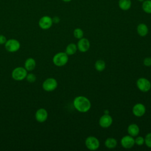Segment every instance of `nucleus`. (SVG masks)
Wrapping results in <instances>:
<instances>
[{
  "instance_id": "nucleus-23",
  "label": "nucleus",
  "mask_w": 151,
  "mask_h": 151,
  "mask_svg": "<svg viewBox=\"0 0 151 151\" xmlns=\"http://www.w3.org/2000/svg\"><path fill=\"white\" fill-rule=\"evenodd\" d=\"M26 80L29 83H34L36 81L37 77L33 73H28L26 76Z\"/></svg>"
},
{
  "instance_id": "nucleus-29",
  "label": "nucleus",
  "mask_w": 151,
  "mask_h": 151,
  "mask_svg": "<svg viewBox=\"0 0 151 151\" xmlns=\"http://www.w3.org/2000/svg\"><path fill=\"white\" fill-rule=\"evenodd\" d=\"M61 1H63V2H69L71 1L72 0H61Z\"/></svg>"
},
{
  "instance_id": "nucleus-3",
  "label": "nucleus",
  "mask_w": 151,
  "mask_h": 151,
  "mask_svg": "<svg viewBox=\"0 0 151 151\" xmlns=\"http://www.w3.org/2000/svg\"><path fill=\"white\" fill-rule=\"evenodd\" d=\"M27 70L22 67H18L14 68L12 71V77L14 80L22 81L26 78L28 74Z\"/></svg>"
},
{
  "instance_id": "nucleus-26",
  "label": "nucleus",
  "mask_w": 151,
  "mask_h": 151,
  "mask_svg": "<svg viewBox=\"0 0 151 151\" xmlns=\"http://www.w3.org/2000/svg\"><path fill=\"white\" fill-rule=\"evenodd\" d=\"M143 64L146 67L151 66V57H146L143 60Z\"/></svg>"
},
{
  "instance_id": "nucleus-20",
  "label": "nucleus",
  "mask_w": 151,
  "mask_h": 151,
  "mask_svg": "<svg viewBox=\"0 0 151 151\" xmlns=\"http://www.w3.org/2000/svg\"><path fill=\"white\" fill-rule=\"evenodd\" d=\"M142 8L145 13L151 14V0H145L142 2Z\"/></svg>"
},
{
  "instance_id": "nucleus-2",
  "label": "nucleus",
  "mask_w": 151,
  "mask_h": 151,
  "mask_svg": "<svg viewBox=\"0 0 151 151\" xmlns=\"http://www.w3.org/2000/svg\"><path fill=\"white\" fill-rule=\"evenodd\" d=\"M68 61V55L64 52H60L55 54L52 58V62L57 67H62L65 65Z\"/></svg>"
},
{
  "instance_id": "nucleus-1",
  "label": "nucleus",
  "mask_w": 151,
  "mask_h": 151,
  "mask_svg": "<svg viewBox=\"0 0 151 151\" xmlns=\"http://www.w3.org/2000/svg\"><path fill=\"white\" fill-rule=\"evenodd\" d=\"M73 106L77 111L81 113H86L90 109L91 103L86 97L79 96L74 99Z\"/></svg>"
},
{
  "instance_id": "nucleus-22",
  "label": "nucleus",
  "mask_w": 151,
  "mask_h": 151,
  "mask_svg": "<svg viewBox=\"0 0 151 151\" xmlns=\"http://www.w3.org/2000/svg\"><path fill=\"white\" fill-rule=\"evenodd\" d=\"M73 35L76 38L79 40L83 37L84 32L81 28H77L74 29V30L73 31Z\"/></svg>"
},
{
  "instance_id": "nucleus-21",
  "label": "nucleus",
  "mask_w": 151,
  "mask_h": 151,
  "mask_svg": "<svg viewBox=\"0 0 151 151\" xmlns=\"http://www.w3.org/2000/svg\"><path fill=\"white\" fill-rule=\"evenodd\" d=\"M95 68L97 71L101 72L103 71L106 68V63L103 60H99L96 61L94 64Z\"/></svg>"
},
{
  "instance_id": "nucleus-14",
  "label": "nucleus",
  "mask_w": 151,
  "mask_h": 151,
  "mask_svg": "<svg viewBox=\"0 0 151 151\" xmlns=\"http://www.w3.org/2000/svg\"><path fill=\"white\" fill-rule=\"evenodd\" d=\"M139 132H140L139 127L138 126L137 124L135 123L130 124L127 127L128 134L133 137L137 136L139 134Z\"/></svg>"
},
{
  "instance_id": "nucleus-25",
  "label": "nucleus",
  "mask_w": 151,
  "mask_h": 151,
  "mask_svg": "<svg viewBox=\"0 0 151 151\" xmlns=\"http://www.w3.org/2000/svg\"><path fill=\"white\" fill-rule=\"evenodd\" d=\"M135 144L138 146H142L145 143V138L142 136H137L134 139Z\"/></svg>"
},
{
  "instance_id": "nucleus-15",
  "label": "nucleus",
  "mask_w": 151,
  "mask_h": 151,
  "mask_svg": "<svg viewBox=\"0 0 151 151\" xmlns=\"http://www.w3.org/2000/svg\"><path fill=\"white\" fill-rule=\"evenodd\" d=\"M36 66V61L33 58H27L24 63V68L27 71H32Z\"/></svg>"
},
{
  "instance_id": "nucleus-30",
  "label": "nucleus",
  "mask_w": 151,
  "mask_h": 151,
  "mask_svg": "<svg viewBox=\"0 0 151 151\" xmlns=\"http://www.w3.org/2000/svg\"><path fill=\"white\" fill-rule=\"evenodd\" d=\"M138 1H139V2H143L145 0H137Z\"/></svg>"
},
{
  "instance_id": "nucleus-17",
  "label": "nucleus",
  "mask_w": 151,
  "mask_h": 151,
  "mask_svg": "<svg viewBox=\"0 0 151 151\" xmlns=\"http://www.w3.org/2000/svg\"><path fill=\"white\" fill-rule=\"evenodd\" d=\"M118 5L122 10L127 11L131 8L132 2L131 0H119Z\"/></svg>"
},
{
  "instance_id": "nucleus-7",
  "label": "nucleus",
  "mask_w": 151,
  "mask_h": 151,
  "mask_svg": "<svg viewBox=\"0 0 151 151\" xmlns=\"http://www.w3.org/2000/svg\"><path fill=\"white\" fill-rule=\"evenodd\" d=\"M137 88L142 92H147L151 88V83L150 81L146 78H139L136 81Z\"/></svg>"
},
{
  "instance_id": "nucleus-13",
  "label": "nucleus",
  "mask_w": 151,
  "mask_h": 151,
  "mask_svg": "<svg viewBox=\"0 0 151 151\" xmlns=\"http://www.w3.org/2000/svg\"><path fill=\"white\" fill-rule=\"evenodd\" d=\"M132 112L135 116L142 117L145 114L146 107L142 103H137L133 107Z\"/></svg>"
},
{
  "instance_id": "nucleus-6",
  "label": "nucleus",
  "mask_w": 151,
  "mask_h": 151,
  "mask_svg": "<svg viewBox=\"0 0 151 151\" xmlns=\"http://www.w3.org/2000/svg\"><path fill=\"white\" fill-rule=\"evenodd\" d=\"M85 145L88 149L90 150H96L100 146V142L97 137L91 136L86 138Z\"/></svg>"
},
{
  "instance_id": "nucleus-12",
  "label": "nucleus",
  "mask_w": 151,
  "mask_h": 151,
  "mask_svg": "<svg viewBox=\"0 0 151 151\" xmlns=\"http://www.w3.org/2000/svg\"><path fill=\"white\" fill-rule=\"evenodd\" d=\"M35 119L40 123L45 122L48 118V112L44 108H40L37 110L35 114Z\"/></svg>"
},
{
  "instance_id": "nucleus-19",
  "label": "nucleus",
  "mask_w": 151,
  "mask_h": 151,
  "mask_svg": "<svg viewBox=\"0 0 151 151\" xmlns=\"http://www.w3.org/2000/svg\"><path fill=\"white\" fill-rule=\"evenodd\" d=\"M77 50V46L74 43L69 44L65 48V53L68 55H71L74 54Z\"/></svg>"
},
{
  "instance_id": "nucleus-4",
  "label": "nucleus",
  "mask_w": 151,
  "mask_h": 151,
  "mask_svg": "<svg viewBox=\"0 0 151 151\" xmlns=\"http://www.w3.org/2000/svg\"><path fill=\"white\" fill-rule=\"evenodd\" d=\"M21 45L20 42L15 39H9L5 43V48L9 52H15L19 50Z\"/></svg>"
},
{
  "instance_id": "nucleus-10",
  "label": "nucleus",
  "mask_w": 151,
  "mask_h": 151,
  "mask_svg": "<svg viewBox=\"0 0 151 151\" xmlns=\"http://www.w3.org/2000/svg\"><path fill=\"white\" fill-rule=\"evenodd\" d=\"M99 123L101 127L108 128L113 123V119L109 114H104L100 117Z\"/></svg>"
},
{
  "instance_id": "nucleus-16",
  "label": "nucleus",
  "mask_w": 151,
  "mask_h": 151,
  "mask_svg": "<svg viewBox=\"0 0 151 151\" xmlns=\"http://www.w3.org/2000/svg\"><path fill=\"white\" fill-rule=\"evenodd\" d=\"M137 32L140 36L145 37L148 34L149 29L145 24L140 23L137 27Z\"/></svg>"
},
{
  "instance_id": "nucleus-27",
  "label": "nucleus",
  "mask_w": 151,
  "mask_h": 151,
  "mask_svg": "<svg viewBox=\"0 0 151 151\" xmlns=\"http://www.w3.org/2000/svg\"><path fill=\"white\" fill-rule=\"evenodd\" d=\"M6 41V37L2 34H0V44H5V43Z\"/></svg>"
},
{
  "instance_id": "nucleus-24",
  "label": "nucleus",
  "mask_w": 151,
  "mask_h": 151,
  "mask_svg": "<svg viewBox=\"0 0 151 151\" xmlns=\"http://www.w3.org/2000/svg\"><path fill=\"white\" fill-rule=\"evenodd\" d=\"M145 143L148 147L151 148V133H149L146 135L145 137Z\"/></svg>"
},
{
  "instance_id": "nucleus-18",
  "label": "nucleus",
  "mask_w": 151,
  "mask_h": 151,
  "mask_svg": "<svg viewBox=\"0 0 151 151\" xmlns=\"http://www.w3.org/2000/svg\"><path fill=\"white\" fill-rule=\"evenodd\" d=\"M104 145L106 147L109 149H113L116 147L117 142L116 139L113 137H108L104 142Z\"/></svg>"
},
{
  "instance_id": "nucleus-9",
  "label": "nucleus",
  "mask_w": 151,
  "mask_h": 151,
  "mask_svg": "<svg viewBox=\"0 0 151 151\" xmlns=\"http://www.w3.org/2000/svg\"><path fill=\"white\" fill-rule=\"evenodd\" d=\"M121 145L125 149H130L135 145L134 139L130 135H126L121 139Z\"/></svg>"
},
{
  "instance_id": "nucleus-28",
  "label": "nucleus",
  "mask_w": 151,
  "mask_h": 151,
  "mask_svg": "<svg viewBox=\"0 0 151 151\" xmlns=\"http://www.w3.org/2000/svg\"><path fill=\"white\" fill-rule=\"evenodd\" d=\"M52 19L53 23H55V24H57V23H58L60 22V18H59V17H58L57 16L53 17L52 18Z\"/></svg>"
},
{
  "instance_id": "nucleus-5",
  "label": "nucleus",
  "mask_w": 151,
  "mask_h": 151,
  "mask_svg": "<svg viewBox=\"0 0 151 151\" xmlns=\"http://www.w3.org/2000/svg\"><path fill=\"white\" fill-rule=\"evenodd\" d=\"M58 83L54 78H48L42 83V88L46 91H52L57 87Z\"/></svg>"
},
{
  "instance_id": "nucleus-11",
  "label": "nucleus",
  "mask_w": 151,
  "mask_h": 151,
  "mask_svg": "<svg viewBox=\"0 0 151 151\" xmlns=\"http://www.w3.org/2000/svg\"><path fill=\"white\" fill-rule=\"evenodd\" d=\"M77 49L80 52H85L88 50L90 46V44L88 40L83 37L79 39V41L77 42Z\"/></svg>"
},
{
  "instance_id": "nucleus-8",
  "label": "nucleus",
  "mask_w": 151,
  "mask_h": 151,
  "mask_svg": "<svg viewBox=\"0 0 151 151\" xmlns=\"http://www.w3.org/2000/svg\"><path fill=\"white\" fill-rule=\"evenodd\" d=\"M53 22L52 18L48 15H44L42 17L39 21L38 25L42 29H48L50 28L52 25Z\"/></svg>"
}]
</instances>
